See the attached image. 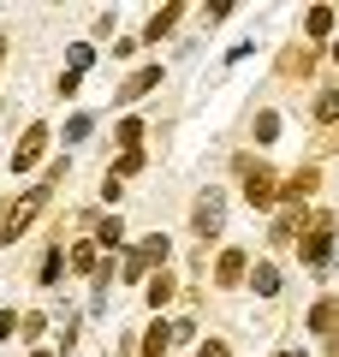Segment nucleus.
Masks as SVG:
<instances>
[{"instance_id": "nucleus-1", "label": "nucleus", "mask_w": 339, "mask_h": 357, "mask_svg": "<svg viewBox=\"0 0 339 357\" xmlns=\"http://www.w3.org/2000/svg\"><path fill=\"white\" fill-rule=\"evenodd\" d=\"M42 203H48V185H36V191H30V197H24V203H13V208H6V215H0V238L13 244V238H18V232H24V227H30V220H36V215H42Z\"/></svg>"}, {"instance_id": "nucleus-2", "label": "nucleus", "mask_w": 339, "mask_h": 357, "mask_svg": "<svg viewBox=\"0 0 339 357\" xmlns=\"http://www.w3.org/2000/svg\"><path fill=\"white\" fill-rule=\"evenodd\" d=\"M220 220H226V197H220V191H202V197H197V215H190V227H197L202 238H214V232H220Z\"/></svg>"}, {"instance_id": "nucleus-3", "label": "nucleus", "mask_w": 339, "mask_h": 357, "mask_svg": "<svg viewBox=\"0 0 339 357\" xmlns=\"http://www.w3.org/2000/svg\"><path fill=\"white\" fill-rule=\"evenodd\" d=\"M244 197H250L256 208L280 203V185H274V173H268V167H244Z\"/></svg>"}, {"instance_id": "nucleus-4", "label": "nucleus", "mask_w": 339, "mask_h": 357, "mask_svg": "<svg viewBox=\"0 0 339 357\" xmlns=\"http://www.w3.org/2000/svg\"><path fill=\"white\" fill-rule=\"evenodd\" d=\"M42 149H48V126H30V131H24V143L13 149V173H30V167L42 161Z\"/></svg>"}, {"instance_id": "nucleus-5", "label": "nucleus", "mask_w": 339, "mask_h": 357, "mask_svg": "<svg viewBox=\"0 0 339 357\" xmlns=\"http://www.w3.org/2000/svg\"><path fill=\"white\" fill-rule=\"evenodd\" d=\"M149 262H167V238H161V232H155V238H143L137 250H131L126 274H131V280H137V274H143V268H149Z\"/></svg>"}, {"instance_id": "nucleus-6", "label": "nucleus", "mask_w": 339, "mask_h": 357, "mask_svg": "<svg viewBox=\"0 0 339 357\" xmlns=\"http://www.w3.org/2000/svg\"><path fill=\"white\" fill-rule=\"evenodd\" d=\"M155 84H161V66H143V72H131L126 84H119V102H137V96H149Z\"/></svg>"}, {"instance_id": "nucleus-7", "label": "nucleus", "mask_w": 339, "mask_h": 357, "mask_svg": "<svg viewBox=\"0 0 339 357\" xmlns=\"http://www.w3.org/2000/svg\"><path fill=\"white\" fill-rule=\"evenodd\" d=\"M310 328L322 333V340H333V333H339V304H327V298H322V304L310 310Z\"/></svg>"}, {"instance_id": "nucleus-8", "label": "nucleus", "mask_w": 339, "mask_h": 357, "mask_svg": "<svg viewBox=\"0 0 339 357\" xmlns=\"http://www.w3.org/2000/svg\"><path fill=\"white\" fill-rule=\"evenodd\" d=\"M214 280H220V286H239L244 280V250H226L220 268H214Z\"/></svg>"}, {"instance_id": "nucleus-9", "label": "nucleus", "mask_w": 339, "mask_h": 357, "mask_svg": "<svg viewBox=\"0 0 339 357\" xmlns=\"http://www.w3.org/2000/svg\"><path fill=\"white\" fill-rule=\"evenodd\" d=\"M315 178H322V173H315V167H303V173H292L286 185H280V197H292V203H298V197H310V191H315Z\"/></svg>"}, {"instance_id": "nucleus-10", "label": "nucleus", "mask_w": 339, "mask_h": 357, "mask_svg": "<svg viewBox=\"0 0 339 357\" xmlns=\"http://www.w3.org/2000/svg\"><path fill=\"white\" fill-rule=\"evenodd\" d=\"M173 24H179V6H161V13L149 18V30H143V42H161V36H167Z\"/></svg>"}, {"instance_id": "nucleus-11", "label": "nucleus", "mask_w": 339, "mask_h": 357, "mask_svg": "<svg viewBox=\"0 0 339 357\" xmlns=\"http://www.w3.org/2000/svg\"><path fill=\"white\" fill-rule=\"evenodd\" d=\"M303 30H310V36H327V30H333V6H310V13H303Z\"/></svg>"}, {"instance_id": "nucleus-12", "label": "nucleus", "mask_w": 339, "mask_h": 357, "mask_svg": "<svg viewBox=\"0 0 339 357\" xmlns=\"http://www.w3.org/2000/svg\"><path fill=\"white\" fill-rule=\"evenodd\" d=\"M315 119H322V126L339 119V89H322V96H315Z\"/></svg>"}, {"instance_id": "nucleus-13", "label": "nucleus", "mask_w": 339, "mask_h": 357, "mask_svg": "<svg viewBox=\"0 0 339 357\" xmlns=\"http://www.w3.org/2000/svg\"><path fill=\"white\" fill-rule=\"evenodd\" d=\"M173 292H179V280H173V274H155V280H149V304H155V310H161Z\"/></svg>"}, {"instance_id": "nucleus-14", "label": "nucleus", "mask_w": 339, "mask_h": 357, "mask_svg": "<svg viewBox=\"0 0 339 357\" xmlns=\"http://www.w3.org/2000/svg\"><path fill=\"white\" fill-rule=\"evenodd\" d=\"M119 238H126V227H119V215H113V220H101V227H96V250H107V244H119Z\"/></svg>"}, {"instance_id": "nucleus-15", "label": "nucleus", "mask_w": 339, "mask_h": 357, "mask_svg": "<svg viewBox=\"0 0 339 357\" xmlns=\"http://www.w3.org/2000/svg\"><path fill=\"white\" fill-rule=\"evenodd\" d=\"M250 280H256V292H262V298H274V292H280V274H274L268 262H256V274H250Z\"/></svg>"}, {"instance_id": "nucleus-16", "label": "nucleus", "mask_w": 339, "mask_h": 357, "mask_svg": "<svg viewBox=\"0 0 339 357\" xmlns=\"http://www.w3.org/2000/svg\"><path fill=\"white\" fill-rule=\"evenodd\" d=\"M96 262H101L96 238H89V244H77V250H72V268H77V274H89V268H96Z\"/></svg>"}, {"instance_id": "nucleus-17", "label": "nucleus", "mask_w": 339, "mask_h": 357, "mask_svg": "<svg viewBox=\"0 0 339 357\" xmlns=\"http://www.w3.org/2000/svg\"><path fill=\"white\" fill-rule=\"evenodd\" d=\"M167 345H173V340H167V328L155 321V328H149V340H143V357H167Z\"/></svg>"}, {"instance_id": "nucleus-18", "label": "nucleus", "mask_w": 339, "mask_h": 357, "mask_svg": "<svg viewBox=\"0 0 339 357\" xmlns=\"http://www.w3.org/2000/svg\"><path fill=\"white\" fill-rule=\"evenodd\" d=\"M143 131H149L143 119H119V143H126V149H137V143H143Z\"/></svg>"}, {"instance_id": "nucleus-19", "label": "nucleus", "mask_w": 339, "mask_h": 357, "mask_svg": "<svg viewBox=\"0 0 339 357\" xmlns=\"http://www.w3.org/2000/svg\"><path fill=\"white\" fill-rule=\"evenodd\" d=\"M89 131H96V126H89V114H77V119H66V143H84Z\"/></svg>"}, {"instance_id": "nucleus-20", "label": "nucleus", "mask_w": 339, "mask_h": 357, "mask_svg": "<svg viewBox=\"0 0 339 357\" xmlns=\"http://www.w3.org/2000/svg\"><path fill=\"white\" fill-rule=\"evenodd\" d=\"M60 262H66V256H60V250H48V262H42L36 280H42V286H54V280H60Z\"/></svg>"}, {"instance_id": "nucleus-21", "label": "nucleus", "mask_w": 339, "mask_h": 357, "mask_svg": "<svg viewBox=\"0 0 339 357\" xmlns=\"http://www.w3.org/2000/svg\"><path fill=\"white\" fill-rule=\"evenodd\" d=\"M256 137L274 143V137H280V119H274V114H262V119H256Z\"/></svg>"}, {"instance_id": "nucleus-22", "label": "nucleus", "mask_w": 339, "mask_h": 357, "mask_svg": "<svg viewBox=\"0 0 339 357\" xmlns=\"http://www.w3.org/2000/svg\"><path fill=\"white\" fill-rule=\"evenodd\" d=\"M42 321H48V316H18V333H24V340H36V333H42Z\"/></svg>"}, {"instance_id": "nucleus-23", "label": "nucleus", "mask_w": 339, "mask_h": 357, "mask_svg": "<svg viewBox=\"0 0 339 357\" xmlns=\"http://www.w3.org/2000/svg\"><path fill=\"white\" fill-rule=\"evenodd\" d=\"M197 357H232V351H226V340H202V345H197Z\"/></svg>"}, {"instance_id": "nucleus-24", "label": "nucleus", "mask_w": 339, "mask_h": 357, "mask_svg": "<svg viewBox=\"0 0 339 357\" xmlns=\"http://www.w3.org/2000/svg\"><path fill=\"white\" fill-rule=\"evenodd\" d=\"M13 328H18V316H13V310H0V340H6Z\"/></svg>"}, {"instance_id": "nucleus-25", "label": "nucleus", "mask_w": 339, "mask_h": 357, "mask_svg": "<svg viewBox=\"0 0 339 357\" xmlns=\"http://www.w3.org/2000/svg\"><path fill=\"white\" fill-rule=\"evenodd\" d=\"M0 60H6V36H0Z\"/></svg>"}, {"instance_id": "nucleus-26", "label": "nucleus", "mask_w": 339, "mask_h": 357, "mask_svg": "<svg viewBox=\"0 0 339 357\" xmlns=\"http://www.w3.org/2000/svg\"><path fill=\"white\" fill-rule=\"evenodd\" d=\"M30 357H48V351H30Z\"/></svg>"}, {"instance_id": "nucleus-27", "label": "nucleus", "mask_w": 339, "mask_h": 357, "mask_svg": "<svg viewBox=\"0 0 339 357\" xmlns=\"http://www.w3.org/2000/svg\"><path fill=\"white\" fill-rule=\"evenodd\" d=\"M280 357H292V351H280Z\"/></svg>"}]
</instances>
